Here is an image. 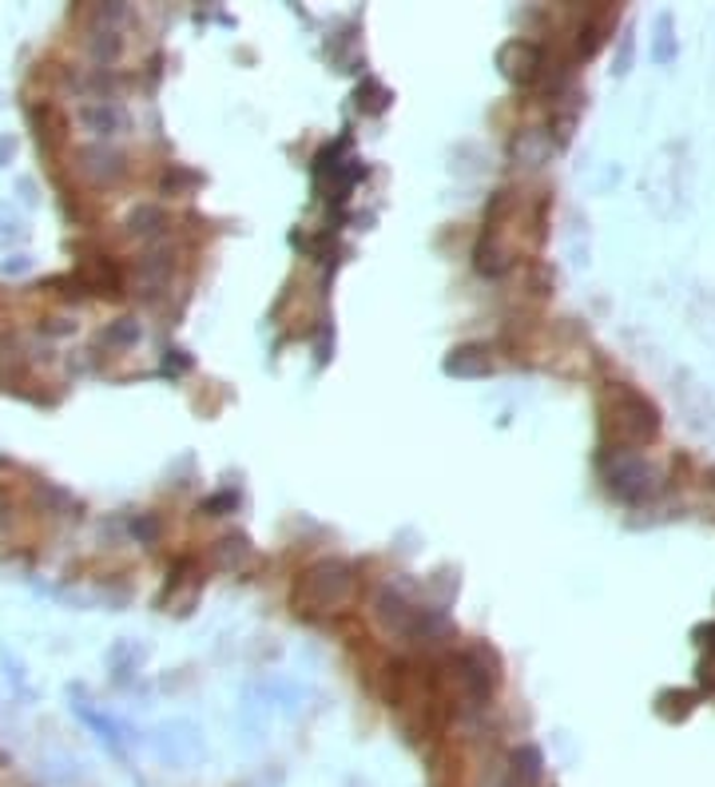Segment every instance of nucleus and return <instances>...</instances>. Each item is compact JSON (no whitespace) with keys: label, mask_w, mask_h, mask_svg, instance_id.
<instances>
[{"label":"nucleus","mask_w":715,"mask_h":787,"mask_svg":"<svg viewBox=\"0 0 715 787\" xmlns=\"http://www.w3.org/2000/svg\"><path fill=\"white\" fill-rule=\"evenodd\" d=\"M604 438H612V453H632L636 446L660 438V410L652 398L632 390L628 383H612L604 390Z\"/></svg>","instance_id":"1"},{"label":"nucleus","mask_w":715,"mask_h":787,"mask_svg":"<svg viewBox=\"0 0 715 787\" xmlns=\"http://www.w3.org/2000/svg\"><path fill=\"white\" fill-rule=\"evenodd\" d=\"M604 477H609L612 498L628 501V505L656 498L660 494V474L644 462V458H636V453H612V465Z\"/></svg>","instance_id":"2"},{"label":"nucleus","mask_w":715,"mask_h":787,"mask_svg":"<svg viewBox=\"0 0 715 787\" xmlns=\"http://www.w3.org/2000/svg\"><path fill=\"white\" fill-rule=\"evenodd\" d=\"M350 592V569L342 561H323L302 573V580L294 585L290 601L311 604V609H330Z\"/></svg>","instance_id":"3"},{"label":"nucleus","mask_w":715,"mask_h":787,"mask_svg":"<svg viewBox=\"0 0 715 787\" xmlns=\"http://www.w3.org/2000/svg\"><path fill=\"white\" fill-rule=\"evenodd\" d=\"M497 660L489 649H469L457 657V684H462V692L474 700V704H489V696L497 688Z\"/></svg>","instance_id":"4"},{"label":"nucleus","mask_w":715,"mask_h":787,"mask_svg":"<svg viewBox=\"0 0 715 787\" xmlns=\"http://www.w3.org/2000/svg\"><path fill=\"white\" fill-rule=\"evenodd\" d=\"M76 160H80V175L84 179H92V184H104L112 187L116 179L127 175V155L116 148H108V143H92V148H80L76 151Z\"/></svg>","instance_id":"5"},{"label":"nucleus","mask_w":715,"mask_h":787,"mask_svg":"<svg viewBox=\"0 0 715 787\" xmlns=\"http://www.w3.org/2000/svg\"><path fill=\"white\" fill-rule=\"evenodd\" d=\"M497 64H501V72H505L509 80L517 84H532L544 76V52L532 40H509L505 48H501V57H497Z\"/></svg>","instance_id":"6"},{"label":"nucleus","mask_w":715,"mask_h":787,"mask_svg":"<svg viewBox=\"0 0 715 787\" xmlns=\"http://www.w3.org/2000/svg\"><path fill=\"white\" fill-rule=\"evenodd\" d=\"M80 124L92 132V136L112 139V136H120V132L127 128V116H124V108H120L112 96H96V100H88V104L80 108Z\"/></svg>","instance_id":"7"},{"label":"nucleus","mask_w":715,"mask_h":787,"mask_svg":"<svg viewBox=\"0 0 715 787\" xmlns=\"http://www.w3.org/2000/svg\"><path fill=\"white\" fill-rule=\"evenodd\" d=\"M28 120H33V128H36V143H40L48 155H57L60 143H64V128H68L64 112H60L52 100H40V104L28 108Z\"/></svg>","instance_id":"8"},{"label":"nucleus","mask_w":715,"mask_h":787,"mask_svg":"<svg viewBox=\"0 0 715 787\" xmlns=\"http://www.w3.org/2000/svg\"><path fill=\"white\" fill-rule=\"evenodd\" d=\"M374 613H378L381 628L386 633H398V637H414V621H417V609L414 604H405L398 592L381 589L378 601H374Z\"/></svg>","instance_id":"9"},{"label":"nucleus","mask_w":715,"mask_h":787,"mask_svg":"<svg viewBox=\"0 0 715 787\" xmlns=\"http://www.w3.org/2000/svg\"><path fill=\"white\" fill-rule=\"evenodd\" d=\"M489 366H493V362H489V350L474 347V342H469V347H457L450 359H446V371L457 374V378H481V374H489Z\"/></svg>","instance_id":"10"},{"label":"nucleus","mask_w":715,"mask_h":787,"mask_svg":"<svg viewBox=\"0 0 715 787\" xmlns=\"http://www.w3.org/2000/svg\"><path fill=\"white\" fill-rule=\"evenodd\" d=\"M163 227H167V215H163V208H155V203H139V208L127 215V232L139 235V239H155V235H163Z\"/></svg>","instance_id":"11"},{"label":"nucleus","mask_w":715,"mask_h":787,"mask_svg":"<svg viewBox=\"0 0 715 787\" xmlns=\"http://www.w3.org/2000/svg\"><path fill=\"white\" fill-rule=\"evenodd\" d=\"M695 708V692H683V688H668V692L656 696V712L664 720H688Z\"/></svg>","instance_id":"12"},{"label":"nucleus","mask_w":715,"mask_h":787,"mask_svg":"<svg viewBox=\"0 0 715 787\" xmlns=\"http://www.w3.org/2000/svg\"><path fill=\"white\" fill-rule=\"evenodd\" d=\"M505 266H509L505 247L497 243V235H493V232H485V235H481V243H477V271H485V275H501Z\"/></svg>","instance_id":"13"},{"label":"nucleus","mask_w":715,"mask_h":787,"mask_svg":"<svg viewBox=\"0 0 715 787\" xmlns=\"http://www.w3.org/2000/svg\"><path fill=\"white\" fill-rule=\"evenodd\" d=\"M136 338H139V326L131 323V318H116V323L100 335V342H104L108 350H124V347H136Z\"/></svg>","instance_id":"14"},{"label":"nucleus","mask_w":715,"mask_h":787,"mask_svg":"<svg viewBox=\"0 0 715 787\" xmlns=\"http://www.w3.org/2000/svg\"><path fill=\"white\" fill-rule=\"evenodd\" d=\"M120 48H124V40H120L112 28H100L96 40H92V57L100 60V64H112V60L120 57Z\"/></svg>","instance_id":"15"},{"label":"nucleus","mask_w":715,"mask_h":787,"mask_svg":"<svg viewBox=\"0 0 715 787\" xmlns=\"http://www.w3.org/2000/svg\"><path fill=\"white\" fill-rule=\"evenodd\" d=\"M652 57L660 60V64H668L672 57H676V45H672V16L664 12V16H656V48H652Z\"/></svg>","instance_id":"16"},{"label":"nucleus","mask_w":715,"mask_h":787,"mask_svg":"<svg viewBox=\"0 0 715 787\" xmlns=\"http://www.w3.org/2000/svg\"><path fill=\"white\" fill-rule=\"evenodd\" d=\"M354 100H362V108H366V112H381V108L390 104V92H386L378 80H366V84H362V92H358Z\"/></svg>","instance_id":"17"},{"label":"nucleus","mask_w":715,"mask_h":787,"mask_svg":"<svg viewBox=\"0 0 715 787\" xmlns=\"http://www.w3.org/2000/svg\"><path fill=\"white\" fill-rule=\"evenodd\" d=\"M219 557H223V565H231V569H239L242 561H247V557H251V549H247V541H242V537H223L219 541Z\"/></svg>","instance_id":"18"},{"label":"nucleus","mask_w":715,"mask_h":787,"mask_svg":"<svg viewBox=\"0 0 715 787\" xmlns=\"http://www.w3.org/2000/svg\"><path fill=\"white\" fill-rule=\"evenodd\" d=\"M191 184H199L196 172H184V167H167V172H163V191H167V196H175V191H184V187Z\"/></svg>","instance_id":"19"},{"label":"nucleus","mask_w":715,"mask_h":787,"mask_svg":"<svg viewBox=\"0 0 715 787\" xmlns=\"http://www.w3.org/2000/svg\"><path fill=\"white\" fill-rule=\"evenodd\" d=\"M131 533H136V537H143V541H155V522H151V517H143V513H139V517H131Z\"/></svg>","instance_id":"20"},{"label":"nucleus","mask_w":715,"mask_h":787,"mask_svg":"<svg viewBox=\"0 0 715 787\" xmlns=\"http://www.w3.org/2000/svg\"><path fill=\"white\" fill-rule=\"evenodd\" d=\"M695 640H700L707 652H715V625H700V628H695Z\"/></svg>","instance_id":"21"},{"label":"nucleus","mask_w":715,"mask_h":787,"mask_svg":"<svg viewBox=\"0 0 715 787\" xmlns=\"http://www.w3.org/2000/svg\"><path fill=\"white\" fill-rule=\"evenodd\" d=\"M219 510H235V494H219V498L208 501V513H219Z\"/></svg>","instance_id":"22"},{"label":"nucleus","mask_w":715,"mask_h":787,"mask_svg":"<svg viewBox=\"0 0 715 787\" xmlns=\"http://www.w3.org/2000/svg\"><path fill=\"white\" fill-rule=\"evenodd\" d=\"M9 271H12V275H21V271H28V259L16 255V259H12V263H4V275H9Z\"/></svg>","instance_id":"23"},{"label":"nucleus","mask_w":715,"mask_h":787,"mask_svg":"<svg viewBox=\"0 0 715 787\" xmlns=\"http://www.w3.org/2000/svg\"><path fill=\"white\" fill-rule=\"evenodd\" d=\"M4 155H12V139H0V160H4Z\"/></svg>","instance_id":"24"},{"label":"nucleus","mask_w":715,"mask_h":787,"mask_svg":"<svg viewBox=\"0 0 715 787\" xmlns=\"http://www.w3.org/2000/svg\"><path fill=\"white\" fill-rule=\"evenodd\" d=\"M707 486L715 489V465H712V470H707Z\"/></svg>","instance_id":"25"}]
</instances>
